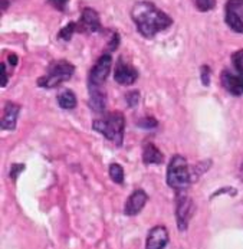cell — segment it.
<instances>
[{"mask_svg": "<svg viewBox=\"0 0 243 249\" xmlns=\"http://www.w3.org/2000/svg\"><path fill=\"white\" fill-rule=\"evenodd\" d=\"M58 104H59V107L64 108V109H73L78 104L76 95L70 89H62L58 94Z\"/></svg>", "mask_w": 243, "mask_h": 249, "instance_id": "cell-16", "label": "cell"}, {"mask_svg": "<svg viewBox=\"0 0 243 249\" xmlns=\"http://www.w3.org/2000/svg\"><path fill=\"white\" fill-rule=\"evenodd\" d=\"M131 19L139 35L148 39L173 25V19L151 1H137L131 9Z\"/></svg>", "mask_w": 243, "mask_h": 249, "instance_id": "cell-1", "label": "cell"}, {"mask_svg": "<svg viewBox=\"0 0 243 249\" xmlns=\"http://www.w3.org/2000/svg\"><path fill=\"white\" fill-rule=\"evenodd\" d=\"M210 75H211V70L208 68V65H203L200 70V79L205 87H208V84H210Z\"/></svg>", "mask_w": 243, "mask_h": 249, "instance_id": "cell-23", "label": "cell"}, {"mask_svg": "<svg viewBox=\"0 0 243 249\" xmlns=\"http://www.w3.org/2000/svg\"><path fill=\"white\" fill-rule=\"evenodd\" d=\"M225 20L233 32L243 34V0H227Z\"/></svg>", "mask_w": 243, "mask_h": 249, "instance_id": "cell-6", "label": "cell"}, {"mask_svg": "<svg viewBox=\"0 0 243 249\" xmlns=\"http://www.w3.org/2000/svg\"><path fill=\"white\" fill-rule=\"evenodd\" d=\"M89 92V108L97 114H104L106 108V92L103 85L88 84Z\"/></svg>", "mask_w": 243, "mask_h": 249, "instance_id": "cell-12", "label": "cell"}, {"mask_svg": "<svg viewBox=\"0 0 243 249\" xmlns=\"http://www.w3.org/2000/svg\"><path fill=\"white\" fill-rule=\"evenodd\" d=\"M158 125V123H157V120L154 118V117H144L142 120H139V127L141 128H147V130H153V128H156Z\"/></svg>", "mask_w": 243, "mask_h": 249, "instance_id": "cell-20", "label": "cell"}, {"mask_svg": "<svg viewBox=\"0 0 243 249\" xmlns=\"http://www.w3.org/2000/svg\"><path fill=\"white\" fill-rule=\"evenodd\" d=\"M210 166H211V161L206 160V161L196 164L194 167H190L187 160L183 156L175 154L172 157L169 167H167V184L175 192L186 190L191 181H194L205 172H208Z\"/></svg>", "mask_w": 243, "mask_h": 249, "instance_id": "cell-2", "label": "cell"}, {"mask_svg": "<svg viewBox=\"0 0 243 249\" xmlns=\"http://www.w3.org/2000/svg\"><path fill=\"white\" fill-rule=\"evenodd\" d=\"M20 112V106L15 103H6L1 115V130H15L17 117Z\"/></svg>", "mask_w": 243, "mask_h": 249, "instance_id": "cell-14", "label": "cell"}, {"mask_svg": "<svg viewBox=\"0 0 243 249\" xmlns=\"http://www.w3.org/2000/svg\"><path fill=\"white\" fill-rule=\"evenodd\" d=\"M232 64H233L235 70L239 72L241 75H243V49L236 51L232 55Z\"/></svg>", "mask_w": 243, "mask_h": 249, "instance_id": "cell-19", "label": "cell"}, {"mask_svg": "<svg viewBox=\"0 0 243 249\" xmlns=\"http://www.w3.org/2000/svg\"><path fill=\"white\" fill-rule=\"evenodd\" d=\"M76 29L79 34H95L103 31L101 19L98 12L91 7H85L81 13L79 20L76 22Z\"/></svg>", "mask_w": 243, "mask_h": 249, "instance_id": "cell-7", "label": "cell"}, {"mask_svg": "<svg viewBox=\"0 0 243 249\" xmlns=\"http://www.w3.org/2000/svg\"><path fill=\"white\" fill-rule=\"evenodd\" d=\"M9 64L12 67H16L17 65V56L16 55H9Z\"/></svg>", "mask_w": 243, "mask_h": 249, "instance_id": "cell-28", "label": "cell"}, {"mask_svg": "<svg viewBox=\"0 0 243 249\" xmlns=\"http://www.w3.org/2000/svg\"><path fill=\"white\" fill-rule=\"evenodd\" d=\"M78 32V29H76V22H69L65 28H62L61 31H59V34H58V37L59 39H62V40H70L72 39V36L73 34H76Z\"/></svg>", "mask_w": 243, "mask_h": 249, "instance_id": "cell-18", "label": "cell"}, {"mask_svg": "<svg viewBox=\"0 0 243 249\" xmlns=\"http://www.w3.org/2000/svg\"><path fill=\"white\" fill-rule=\"evenodd\" d=\"M147 200H148V196H147V193L144 190H141V189L134 190L130 195V197L127 199V202H125L124 213L127 214V216H136V214H139L144 209Z\"/></svg>", "mask_w": 243, "mask_h": 249, "instance_id": "cell-13", "label": "cell"}, {"mask_svg": "<svg viewBox=\"0 0 243 249\" xmlns=\"http://www.w3.org/2000/svg\"><path fill=\"white\" fill-rule=\"evenodd\" d=\"M75 72V67L67 59H56L49 64L46 73L37 79V85L42 88H56L61 84L69 81L70 76Z\"/></svg>", "mask_w": 243, "mask_h": 249, "instance_id": "cell-4", "label": "cell"}, {"mask_svg": "<svg viewBox=\"0 0 243 249\" xmlns=\"http://www.w3.org/2000/svg\"><path fill=\"white\" fill-rule=\"evenodd\" d=\"M194 213L193 199L186 193V190H177L175 196V222L181 232L189 228L190 219Z\"/></svg>", "mask_w": 243, "mask_h": 249, "instance_id": "cell-5", "label": "cell"}, {"mask_svg": "<svg viewBox=\"0 0 243 249\" xmlns=\"http://www.w3.org/2000/svg\"><path fill=\"white\" fill-rule=\"evenodd\" d=\"M214 6H216V0H196V7L200 12H208L214 9Z\"/></svg>", "mask_w": 243, "mask_h": 249, "instance_id": "cell-21", "label": "cell"}, {"mask_svg": "<svg viewBox=\"0 0 243 249\" xmlns=\"http://www.w3.org/2000/svg\"><path fill=\"white\" fill-rule=\"evenodd\" d=\"M164 160L163 153L154 144H145L142 150V161L145 164H161Z\"/></svg>", "mask_w": 243, "mask_h": 249, "instance_id": "cell-15", "label": "cell"}, {"mask_svg": "<svg viewBox=\"0 0 243 249\" xmlns=\"http://www.w3.org/2000/svg\"><path fill=\"white\" fill-rule=\"evenodd\" d=\"M92 128L103 134L106 140L112 142L117 147H121L124 142V131H125V117L120 111L104 112L100 118L94 120Z\"/></svg>", "mask_w": 243, "mask_h": 249, "instance_id": "cell-3", "label": "cell"}, {"mask_svg": "<svg viewBox=\"0 0 243 249\" xmlns=\"http://www.w3.org/2000/svg\"><path fill=\"white\" fill-rule=\"evenodd\" d=\"M23 170H25V164H13L12 169H10V178H13V180H16L17 176H19V173L23 172Z\"/></svg>", "mask_w": 243, "mask_h": 249, "instance_id": "cell-25", "label": "cell"}, {"mask_svg": "<svg viewBox=\"0 0 243 249\" xmlns=\"http://www.w3.org/2000/svg\"><path fill=\"white\" fill-rule=\"evenodd\" d=\"M125 100H127V104L128 107H137L139 103V91H131V92H127L125 95Z\"/></svg>", "mask_w": 243, "mask_h": 249, "instance_id": "cell-22", "label": "cell"}, {"mask_svg": "<svg viewBox=\"0 0 243 249\" xmlns=\"http://www.w3.org/2000/svg\"><path fill=\"white\" fill-rule=\"evenodd\" d=\"M0 75H1V82H0V85H1V88H4V87L7 85V72H6V67H4L3 62L0 64Z\"/></svg>", "mask_w": 243, "mask_h": 249, "instance_id": "cell-26", "label": "cell"}, {"mask_svg": "<svg viewBox=\"0 0 243 249\" xmlns=\"http://www.w3.org/2000/svg\"><path fill=\"white\" fill-rule=\"evenodd\" d=\"M111 65H112V58L109 53H104L100 56V59L95 62V65L92 67V70L89 71L88 76V84H94V85H104L109 71H111Z\"/></svg>", "mask_w": 243, "mask_h": 249, "instance_id": "cell-8", "label": "cell"}, {"mask_svg": "<svg viewBox=\"0 0 243 249\" xmlns=\"http://www.w3.org/2000/svg\"><path fill=\"white\" fill-rule=\"evenodd\" d=\"M114 79L120 85L128 87V85H133L139 79V71L131 64H128L124 58H120L115 65Z\"/></svg>", "mask_w": 243, "mask_h": 249, "instance_id": "cell-9", "label": "cell"}, {"mask_svg": "<svg viewBox=\"0 0 243 249\" xmlns=\"http://www.w3.org/2000/svg\"><path fill=\"white\" fill-rule=\"evenodd\" d=\"M220 81H222V85L223 88L235 95V97H241L243 95V75H238V73H233L229 70H225L220 73Z\"/></svg>", "mask_w": 243, "mask_h": 249, "instance_id": "cell-11", "label": "cell"}, {"mask_svg": "<svg viewBox=\"0 0 243 249\" xmlns=\"http://www.w3.org/2000/svg\"><path fill=\"white\" fill-rule=\"evenodd\" d=\"M9 6V1L7 0H1V12H4Z\"/></svg>", "mask_w": 243, "mask_h": 249, "instance_id": "cell-29", "label": "cell"}, {"mask_svg": "<svg viewBox=\"0 0 243 249\" xmlns=\"http://www.w3.org/2000/svg\"><path fill=\"white\" fill-rule=\"evenodd\" d=\"M120 43V35L118 34H114L112 35V39H111V43H109V51H115L117 46Z\"/></svg>", "mask_w": 243, "mask_h": 249, "instance_id": "cell-27", "label": "cell"}, {"mask_svg": "<svg viewBox=\"0 0 243 249\" xmlns=\"http://www.w3.org/2000/svg\"><path fill=\"white\" fill-rule=\"evenodd\" d=\"M169 231L166 226H154L150 229L145 241V249H166L169 245Z\"/></svg>", "mask_w": 243, "mask_h": 249, "instance_id": "cell-10", "label": "cell"}, {"mask_svg": "<svg viewBox=\"0 0 243 249\" xmlns=\"http://www.w3.org/2000/svg\"><path fill=\"white\" fill-rule=\"evenodd\" d=\"M109 178H111V180H112L114 183L122 184V183H124V178H125L122 166H120V164H117V163L109 164Z\"/></svg>", "mask_w": 243, "mask_h": 249, "instance_id": "cell-17", "label": "cell"}, {"mask_svg": "<svg viewBox=\"0 0 243 249\" xmlns=\"http://www.w3.org/2000/svg\"><path fill=\"white\" fill-rule=\"evenodd\" d=\"M48 3H49L52 7H55L56 10L65 12V10H67V6H68V3H69V0H48Z\"/></svg>", "mask_w": 243, "mask_h": 249, "instance_id": "cell-24", "label": "cell"}]
</instances>
